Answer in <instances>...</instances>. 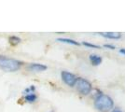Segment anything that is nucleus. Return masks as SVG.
<instances>
[{
  "mask_svg": "<svg viewBox=\"0 0 125 112\" xmlns=\"http://www.w3.org/2000/svg\"><path fill=\"white\" fill-rule=\"evenodd\" d=\"M89 59L93 65H99L102 63V57L97 54H91Z\"/></svg>",
  "mask_w": 125,
  "mask_h": 112,
  "instance_id": "0eeeda50",
  "label": "nucleus"
},
{
  "mask_svg": "<svg viewBox=\"0 0 125 112\" xmlns=\"http://www.w3.org/2000/svg\"><path fill=\"white\" fill-rule=\"evenodd\" d=\"M114 106V102L108 95L99 93L94 99V107L100 112H107L111 110Z\"/></svg>",
  "mask_w": 125,
  "mask_h": 112,
  "instance_id": "f257e3e1",
  "label": "nucleus"
},
{
  "mask_svg": "<svg viewBox=\"0 0 125 112\" xmlns=\"http://www.w3.org/2000/svg\"><path fill=\"white\" fill-rule=\"evenodd\" d=\"M37 96L35 94V92H31V93H27L24 96V99L26 102L28 103H34V102L37 100Z\"/></svg>",
  "mask_w": 125,
  "mask_h": 112,
  "instance_id": "6e6552de",
  "label": "nucleus"
},
{
  "mask_svg": "<svg viewBox=\"0 0 125 112\" xmlns=\"http://www.w3.org/2000/svg\"><path fill=\"white\" fill-rule=\"evenodd\" d=\"M9 41H10V43L11 45L15 46V45H18L19 43L21 42V38L18 37H15V36H12V37H10Z\"/></svg>",
  "mask_w": 125,
  "mask_h": 112,
  "instance_id": "9d476101",
  "label": "nucleus"
},
{
  "mask_svg": "<svg viewBox=\"0 0 125 112\" xmlns=\"http://www.w3.org/2000/svg\"><path fill=\"white\" fill-rule=\"evenodd\" d=\"M75 86L77 91L82 95H88L93 90V86L91 84V82L82 78H78Z\"/></svg>",
  "mask_w": 125,
  "mask_h": 112,
  "instance_id": "7ed1b4c3",
  "label": "nucleus"
},
{
  "mask_svg": "<svg viewBox=\"0 0 125 112\" xmlns=\"http://www.w3.org/2000/svg\"><path fill=\"white\" fill-rule=\"evenodd\" d=\"M84 46H86V47H90V48H94V49H100V46L98 45H95V44H92V43H89V42H82Z\"/></svg>",
  "mask_w": 125,
  "mask_h": 112,
  "instance_id": "9b49d317",
  "label": "nucleus"
},
{
  "mask_svg": "<svg viewBox=\"0 0 125 112\" xmlns=\"http://www.w3.org/2000/svg\"><path fill=\"white\" fill-rule=\"evenodd\" d=\"M61 77H62V81L70 87H74L76 82H77V80H78V78L75 75L70 73V72H67V71H62Z\"/></svg>",
  "mask_w": 125,
  "mask_h": 112,
  "instance_id": "20e7f679",
  "label": "nucleus"
},
{
  "mask_svg": "<svg viewBox=\"0 0 125 112\" xmlns=\"http://www.w3.org/2000/svg\"><path fill=\"white\" fill-rule=\"evenodd\" d=\"M99 35L108 39H120L121 37V34L120 32H101Z\"/></svg>",
  "mask_w": 125,
  "mask_h": 112,
  "instance_id": "423d86ee",
  "label": "nucleus"
},
{
  "mask_svg": "<svg viewBox=\"0 0 125 112\" xmlns=\"http://www.w3.org/2000/svg\"><path fill=\"white\" fill-rule=\"evenodd\" d=\"M26 68H27V70L32 71V72H41V71H45L47 69V66L45 64L33 63V64H28Z\"/></svg>",
  "mask_w": 125,
  "mask_h": 112,
  "instance_id": "39448f33",
  "label": "nucleus"
},
{
  "mask_svg": "<svg viewBox=\"0 0 125 112\" xmlns=\"http://www.w3.org/2000/svg\"><path fill=\"white\" fill-rule=\"evenodd\" d=\"M104 48H108V49H111V50H114L116 47L115 46H113V45H109V44H104Z\"/></svg>",
  "mask_w": 125,
  "mask_h": 112,
  "instance_id": "f8f14e48",
  "label": "nucleus"
},
{
  "mask_svg": "<svg viewBox=\"0 0 125 112\" xmlns=\"http://www.w3.org/2000/svg\"><path fill=\"white\" fill-rule=\"evenodd\" d=\"M120 53L125 55V49H120Z\"/></svg>",
  "mask_w": 125,
  "mask_h": 112,
  "instance_id": "ddd939ff",
  "label": "nucleus"
},
{
  "mask_svg": "<svg viewBox=\"0 0 125 112\" xmlns=\"http://www.w3.org/2000/svg\"><path fill=\"white\" fill-rule=\"evenodd\" d=\"M57 41L62 43H67V44H71V45H75V46H78L79 43L78 41H75L73 39H69V38H58Z\"/></svg>",
  "mask_w": 125,
  "mask_h": 112,
  "instance_id": "1a4fd4ad",
  "label": "nucleus"
},
{
  "mask_svg": "<svg viewBox=\"0 0 125 112\" xmlns=\"http://www.w3.org/2000/svg\"></svg>",
  "mask_w": 125,
  "mask_h": 112,
  "instance_id": "2eb2a0df",
  "label": "nucleus"
},
{
  "mask_svg": "<svg viewBox=\"0 0 125 112\" xmlns=\"http://www.w3.org/2000/svg\"><path fill=\"white\" fill-rule=\"evenodd\" d=\"M111 112H122L120 109H119V108H115V109H113Z\"/></svg>",
  "mask_w": 125,
  "mask_h": 112,
  "instance_id": "4468645a",
  "label": "nucleus"
},
{
  "mask_svg": "<svg viewBox=\"0 0 125 112\" xmlns=\"http://www.w3.org/2000/svg\"><path fill=\"white\" fill-rule=\"evenodd\" d=\"M22 63L12 58H8L6 56H0V68L9 71L14 72L19 70L21 67Z\"/></svg>",
  "mask_w": 125,
  "mask_h": 112,
  "instance_id": "f03ea898",
  "label": "nucleus"
}]
</instances>
